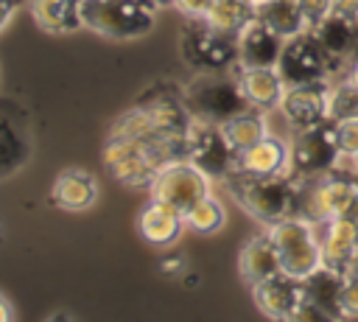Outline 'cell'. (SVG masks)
Segmentation results:
<instances>
[{"label": "cell", "instance_id": "cell-1", "mask_svg": "<svg viewBox=\"0 0 358 322\" xmlns=\"http://www.w3.org/2000/svg\"><path fill=\"white\" fill-rule=\"evenodd\" d=\"M190 126L193 118L182 101V87L159 81L112 120L101 151L103 165L117 182L148 188L168 162L187 157Z\"/></svg>", "mask_w": 358, "mask_h": 322}, {"label": "cell", "instance_id": "cell-2", "mask_svg": "<svg viewBox=\"0 0 358 322\" xmlns=\"http://www.w3.org/2000/svg\"><path fill=\"white\" fill-rule=\"evenodd\" d=\"M229 196L260 224H277L294 210V176L291 174H246L229 171L224 176Z\"/></svg>", "mask_w": 358, "mask_h": 322}, {"label": "cell", "instance_id": "cell-3", "mask_svg": "<svg viewBox=\"0 0 358 322\" xmlns=\"http://www.w3.org/2000/svg\"><path fill=\"white\" fill-rule=\"evenodd\" d=\"M182 101L193 120L227 123L229 118L252 109L238 76L229 73H199L182 87Z\"/></svg>", "mask_w": 358, "mask_h": 322}, {"label": "cell", "instance_id": "cell-4", "mask_svg": "<svg viewBox=\"0 0 358 322\" xmlns=\"http://www.w3.org/2000/svg\"><path fill=\"white\" fill-rule=\"evenodd\" d=\"M179 53L196 73H229L238 67V36L215 31L201 17H187L179 36Z\"/></svg>", "mask_w": 358, "mask_h": 322}, {"label": "cell", "instance_id": "cell-5", "mask_svg": "<svg viewBox=\"0 0 358 322\" xmlns=\"http://www.w3.org/2000/svg\"><path fill=\"white\" fill-rule=\"evenodd\" d=\"M157 8L137 0H81L84 28L109 39H134L151 31Z\"/></svg>", "mask_w": 358, "mask_h": 322}, {"label": "cell", "instance_id": "cell-6", "mask_svg": "<svg viewBox=\"0 0 358 322\" xmlns=\"http://www.w3.org/2000/svg\"><path fill=\"white\" fill-rule=\"evenodd\" d=\"M338 143H336V120H322L308 129H296V137L288 148V174L294 179L319 176L336 168L338 160Z\"/></svg>", "mask_w": 358, "mask_h": 322}, {"label": "cell", "instance_id": "cell-7", "mask_svg": "<svg viewBox=\"0 0 358 322\" xmlns=\"http://www.w3.org/2000/svg\"><path fill=\"white\" fill-rule=\"evenodd\" d=\"M274 246L280 252V263L285 274L294 277H308L313 269L322 266V246H319V235L316 227L305 218L288 216L277 224L268 227Z\"/></svg>", "mask_w": 358, "mask_h": 322}, {"label": "cell", "instance_id": "cell-8", "mask_svg": "<svg viewBox=\"0 0 358 322\" xmlns=\"http://www.w3.org/2000/svg\"><path fill=\"white\" fill-rule=\"evenodd\" d=\"M336 70L333 59L324 53L322 42L310 28H305L296 36H288L277 62V73L285 87L291 84H310V81H327V76Z\"/></svg>", "mask_w": 358, "mask_h": 322}, {"label": "cell", "instance_id": "cell-9", "mask_svg": "<svg viewBox=\"0 0 358 322\" xmlns=\"http://www.w3.org/2000/svg\"><path fill=\"white\" fill-rule=\"evenodd\" d=\"M148 193H151V199L165 202V204H171L173 210H179L185 216L196 202L210 196V176L204 171H199L193 162L176 160V162H168L151 179Z\"/></svg>", "mask_w": 358, "mask_h": 322}, {"label": "cell", "instance_id": "cell-10", "mask_svg": "<svg viewBox=\"0 0 358 322\" xmlns=\"http://www.w3.org/2000/svg\"><path fill=\"white\" fill-rule=\"evenodd\" d=\"M187 162H193L199 171H204L210 179H224L229 171H235L238 151L224 134L221 123L193 120L187 134Z\"/></svg>", "mask_w": 358, "mask_h": 322}, {"label": "cell", "instance_id": "cell-11", "mask_svg": "<svg viewBox=\"0 0 358 322\" xmlns=\"http://www.w3.org/2000/svg\"><path fill=\"white\" fill-rule=\"evenodd\" d=\"M347 274L330 266L313 269L308 277H302V305L294 319H344L341 308V291H344Z\"/></svg>", "mask_w": 358, "mask_h": 322}, {"label": "cell", "instance_id": "cell-12", "mask_svg": "<svg viewBox=\"0 0 358 322\" xmlns=\"http://www.w3.org/2000/svg\"><path fill=\"white\" fill-rule=\"evenodd\" d=\"M31 157V120L28 112L0 95V179L20 171Z\"/></svg>", "mask_w": 358, "mask_h": 322}, {"label": "cell", "instance_id": "cell-13", "mask_svg": "<svg viewBox=\"0 0 358 322\" xmlns=\"http://www.w3.org/2000/svg\"><path fill=\"white\" fill-rule=\"evenodd\" d=\"M327 81H310V84H291L282 92L280 112L294 129H308L322 120H327Z\"/></svg>", "mask_w": 358, "mask_h": 322}, {"label": "cell", "instance_id": "cell-14", "mask_svg": "<svg viewBox=\"0 0 358 322\" xmlns=\"http://www.w3.org/2000/svg\"><path fill=\"white\" fill-rule=\"evenodd\" d=\"M252 297L257 308L271 319H294L305 294H302V277L277 272L260 283L252 286Z\"/></svg>", "mask_w": 358, "mask_h": 322}, {"label": "cell", "instance_id": "cell-15", "mask_svg": "<svg viewBox=\"0 0 358 322\" xmlns=\"http://www.w3.org/2000/svg\"><path fill=\"white\" fill-rule=\"evenodd\" d=\"M322 246V263L338 272H347L355 249H358V218L355 216H336L322 224H313Z\"/></svg>", "mask_w": 358, "mask_h": 322}, {"label": "cell", "instance_id": "cell-16", "mask_svg": "<svg viewBox=\"0 0 358 322\" xmlns=\"http://www.w3.org/2000/svg\"><path fill=\"white\" fill-rule=\"evenodd\" d=\"M285 39L257 17L238 36V67H277Z\"/></svg>", "mask_w": 358, "mask_h": 322}, {"label": "cell", "instance_id": "cell-17", "mask_svg": "<svg viewBox=\"0 0 358 322\" xmlns=\"http://www.w3.org/2000/svg\"><path fill=\"white\" fill-rule=\"evenodd\" d=\"M316 34V39L322 42L324 53L333 59V64L338 67L341 62H347L358 45V17H347L338 11H330L319 25L310 28Z\"/></svg>", "mask_w": 358, "mask_h": 322}, {"label": "cell", "instance_id": "cell-18", "mask_svg": "<svg viewBox=\"0 0 358 322\" xmlns=\"http://www.w3.org/2000/svg\"><path fill=\"white\" fill-rule=\"evenodd\" d=\"M238 84L249 101V106L268 112L280 106L285 84L277 73V67H238Z\"/></svg>", "mask_w": 358, "mask_h": 322}, {"label": "cell", "instance_id": "cell-19", "mask_svg": "<svg viewBox=\"0 0 358 322\" xmlns=\"http://www.w3.org/2000/svg\"><path fill=\"white\" fill-rule=\"evenodd\" d=\"M98 199V182L84 168H67L50 188V202L62 210H87Z\"/></svg>", "mask_w": 358, "mask_h": 322}, {"label": "cell", "instance_id": "cell-20", "mask_svg": "<svg viewBox=\"0 0 358 322\" xmlns=\"http://www.w3.org/2000/svg\"><path fill=\"white\" fill-rule=\"evenodd\" d=\"M238 269H241V277L249 286L282 272L280 252L274 246L271 232H263V235H255L252 241H246V246L241 249V258H238Z\"/></svg>", "mask_w": 358, "mask_h": 322}, {"label": "cell", "instance_id": "cell-21", "mask_svg": "<svg viewBox=\"0 0 358 322\" xmlns=\"http://www.w3.org/2000/svg\"><path fill=\"white\" fill-rule=\"evenodd\" d=\"M137 227H140V235H143L148 244H154V246H168V244H173V241L179 238V232H182V227H185V216H182L179 210H173L171 204L151 199V202L143 207V213H140V218H137Z\"/></svg>", "mask_w": 358, "mask_h": 322}, {"label": "cell", "instance_id": "cell-22", "mask_svg": "<svg viewBox=\"0 0 358 322\" xmlns=\"http://www.w3.org/2000/svg\"><path fill=\"white\" fill-rule=\"evenodd\" d=\"M235 168L246 174H288V146L266 134L255 146L238 151Z\"/></svg>", "mask_w": 358, "mask_h": 322}, {"label": "cell", "instance_id": "cell-23", "mask_svg": "<svg viewBox=\"0 0 358 322\" xmlns=\"http://www.w3.org/2000/svg\"><path fill=\"white\" fill-rule=\"evenodd\" d=\"M34 22L48 34H67L84 28L81 0H28Z\"/></svg>", "mask_w": 358, "mask_h": 322}, {"label": "cell", "instance_id": "cell-24", "mask_svg": "<svg viewBox=\"0 0 358 322\" xmlns=\"http://www.w3.org/2000/svg\"><path fill=\"white\" fill-rule=\"evenodd\" d=\"M255 17L260 22H266L271 31H277L282 39L296 36L308 28L296 0H257L255 3Z\"/></svg>", "mask_w": 358, "mask_h": 322}, {"label": "cell", "instance_id": "cell-25", "mask_svg": "<svg viewBox=\"0 0 358 322\" xmlns=\"http://www.w3.org/2000/svg\"><path fill=\"white\" fill-rule=\"evenodd\" d=\"M201 20L221 34L241 36V31L255 20V0H210V8Z\"/></svg>", "mask_w": 358, "mask_h": 322}, {"label": "cell", "instance_id": "cell-26", "mask_svg": "<svg viewBox=\"0 0 358 322\" xmlns=\"http://www.w3.org/2000/svg\"><path fill=\"white\" fill-rule=\"evenodd\" d=\"M224 126V134H227V140L232 143V148L235 151H243V148H249V146H255L257 140H263L268 132H266V120H263V112L260 109H246V112H241V115H235V118H229L227 123H221Z\"/></svg>", "mask_w": 358, "mask_h": 322}, {"label": "cell", "instance_id": "cell-27", "mask_svg": "<svg viewBox=\"0 0 358 322\" xmlns=\"http://www.w3.org/2000/svg\"><path fill=\"white\" fill-rule=\"evenodd\" d=\"M327 118L341 123V120H352L358 118V87L352 81H338L330 87L327 92Z\"/></svg>", "mask_w": 358, "mask_h": 322}, {"label": "cell", "instance_id": "cell-28", "mask_svg": "<svg viewBox=\"0 0 358 322\" xmlns=\"http://www.w3.org/2000/svg\"><path fill=\"white\" fill-rule=\"evenodd\" d=\"M185 224L190 230H196V232H215V230H221V224H224V207H221V202L213 199V196H204L201 202H196L185 213Z\"/></svg>", "mask_w": 358, "mask_h": 322}, {"label": "cell", "instance_id": "cell-29", "mask_svg": "<svg viewBox=\"0 0 358 322\" xmlns=\"http://www.w3.org/2000/svg\"><path fill=\"white\" fill-rule=\"evenodd\" d=\"M336 143H338L341 154H347V157L358 154V118L336 123Z\"/></svg>", "mask_w": 358, "mask_h": 322}, {"label": "cell", "instance_id": "cell-30", "mask_svg": "<svg viewBox=\"0 0 358 322\" xmlns=\"http://www.w3.org/2000/svg\"><path fill=\"white\" fill-rule=\"evenodd\" d=\"M302 8V17L308 22V28L319 25L330 11H333V0H296Z\"/></svg>", "mask_w": 358, "mask_h": 322}, {"label": "cell", "instance_id": "cell-31", "mask_svg": "<svg viewBox=\"0 0 358 322\" xmlns=\"http://www.w3.org/2000/svg\"><path fill=\"white\" fill-rule=\"evenodd\" d=\"M341 308H344V316H358V277H347L344 280Z\"/></svg>", "mask_w": 358, "mask_h": 322}, {"label": "cell", "instance_id": "cell-32", "mask_svg": "<svg viewBox=\"0 0 358 322\" xmlns=\"http://www.w3.org/2000/svg\"><path fill=\"white\" fill-rule=\"evenodd\" d=\"M171 6H176V8L185 14V17L199 20V17H204V14H207L210 0H171Z\"/></svg>", "mask_w": 358, "mask_h": 322}, {"label": "cell", "instance_id": "cell-33", "mask_svg": "<svg viewBox=\"0 0 358 322\" xmlns=\"http://www.w3.org/2000/svg\"><path fill=\"white\" fill-rule=\"evenodd\" d=\"M17 8H20V0H0V28H6V22L14 17Z\"/></svg>", "mask_w": 358, "mask_h": 322}, {"label": "cell", "instance_id": "cell-34", "mask_svg": "<svg viewBox=\"0 0 358 322\" xmlns=\"http://www.w3.org/2000/svg\"><path fill=\"white\" fill-rule=\"evenodd\" d=\"M333 11L347 14V17H358V0H333Z\"/></svg>", "mask_w": 358, "mask_h": 322}, {"label": "cell", "instance_id": "cell-35", "mask_svg": "<svg viewBox=\"0 0 358 322\" xmlns=\"http://www.w3.org/2000/svg\"><path fill=\"white\" fill-rule=\"evenodd\" d=\"M11 319H14V311H11L8 300L0 294V322H11Z\"/></svg>", "mask_w": 358, "mask_h": 322}, {"label": "cell", "instance_id": "cell-36", "mask_svg": "<svg viewBox=\"0 0 358 322\" xmlns=\"http://www.w3.org/2000/svg\"><path fill=\"white\" fill-rule=\"evenodd\" d=\"M347 64H350V67H347V81H352V84L358 87V59H350Z\"/></svg>", "mask_w": 358, "mask_h": 322}, {"label": "cell", "instance_id": "cell-37", "mask_svg": "<svg viewBox=\"0 0 358 322\" xmlns=\"http://www.w3.org/2000/svg\"><path fill=\"white\" fill-rule=\"evenodd\" d=\"M344 274L347 277H358V249H355V255H352V260H350V266H347Z\"/></svg>", "mask_w": 358, "mask_h": 322}, {"label": "cell", "instance_id": "cell-38", "mask_svg": "<svg viewBox=\"0 0 358 322\" xmlns=\"http://www.w3.org/2000/svg\"><path fill=\"white\" fill-rule=\"evenodd\" d=\"M137 3H145V6H151V8H159V6H165L168 0H137Z\"/></svg>", "mask_w": 358, "mask_h": 322}, {"label": "cell", "instance_id": "cell-39", "mask_svg": "<svg viewBox=\"0 0 358 322\" xmlns=\"http://www.w3.org/2000/svg\"><path fill=\"white\" fill-rule=\"evenodd\" d=\"M352 165H355V171H358V154H355V157H352Z\"/></svg>", "mask_w": 358, "mask_h": 322}, {"label": "cell", "instance_id": "cell-40", "mask_svg": "<svg viewBox=\"0 0 358 322\" xmlns=\"http://www.w3.org/2000/svg\"><path fill=\"white\" fill-rule=\"evenodd\" d=\"M255 3H257V0H255Z\"/></svg>", "mask_w": 358, "mask_h": 322}, {"label": "cell", "instance_id": "cell-41", "mask_svg": "<svg viewBox=\"0 0 358 322\" xmlns=\"http://www.w3.org/2000/svg\"><path fill=\"white\" fill-rule=\"evenodd\" d=\"M168 3H171V0H168Z\"/></svg>", "mask_w": 358, "mask_h": 322}]
</instances>
